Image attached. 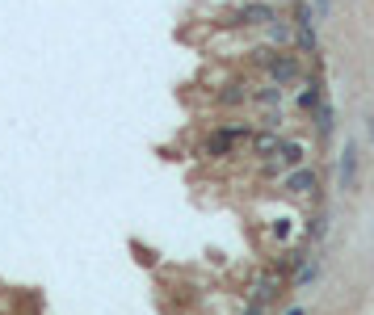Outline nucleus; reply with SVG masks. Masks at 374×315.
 <instances>
[{"label":"nucleus","mask_w":374,"mask_h":315,"mask_svg":"<svg viewBox=\"0 0 374 315\" xmlns=\"http://www.w3.org/2000/svg\"><path fill=\"white\" fill-rule=\"evenodd\" d=\"M286 315H307V311H303V307H290V311H286Z\"/></svg>","instance_id":"nucleus-14"},{"label":"nucleus","mask_w":374,"mask_h":315,"mask_svg":"<svg viewBox=\"0 0 374 315\" xmlns=\"http://www.w3.org/2000/svg\"><path fill=\"white\" fill-rule=\"evenodd\" d=\"M252 55H256V68L270 76L274 84H282V88L303 76V64H299L294 55H286V50H278V46H274V50H252Z\"/></svg>","instance_id":"nucleus-1"},{"label":"nucleus","mask_w":374,"mask_h":315,"mask_svg":"<svg viewBox=\"0 0 374 315\" xmlns=\"http://www.w3.org/2000/svg\"><path fill=\"white\" fill-rule=\"evenodd\" d=\"M366 139L374 143V110H370V118H366Z\"/></svg>","instance_id":"nucleus-13"},{"label":"nucleus","mask_w":374,"mask_h":315,"mask_svg":"<svg viewBox=\"0 0 374 315\" xmlns=\"http://www.w3.org/2000/svg\"><path fill=\"white\" fill-rule=\"evenodd\" d=\"M282 189H286V193H307V189H315V173L299 164V169L282 173Z\"/></svg>","instance_id":"nucleus-8"},{"label":"nucleus","mask_w":374,"mask_h":315,"mask_svg":"<svg viewBox=\"0 0 374 315\" xmlns=\"http://www.w3.org/2000/svg\"><path fill=\"white\" fill-rule=\"evenodd\" d=\"M315 278H319V260H315V256H311V260L303 256L299 265H294V278H290V286H294V290H303V286H307V282H315Z\"/></svg>","instance_id":"nucleus-9"},{"label":"nucleus","mask_w":374,"mask_h":315,"mask_svg":"<svg viewBox=\"0 0 374 315\" xmlns=\"http://www.w3.org/2000/svg\"><path fill=\"white\" fill-rule=\"evenodd\" d=\"M265 34H270V42H282V46L294 42V30H290V21H282V17H274L270 26H265Z\"/></svg>","instance_id":"nucleus-10"},{"label":"nucleus","mask_w":374,"mask_h":315,"mask_svg":"<svg viewBox=\"0 0 374 315\" xmlns=\"http://www.w3.org/2000/svg\"><path fill=\"white\" fill-rule=\"evenodd\" d=\"M270 155H278V160H270V173H290V169H299L307 160V147L299 139H278V147Z\"/></svg>","instance_id":"nucleus-5"},{"label":"nucleus","mask_w":374,"mask_h":315,"mask_svg":"<svg viewBox=\"0 0 374 315\" xmlns=\"http://www.w3.org/2000/svg\"><path fill=\"white\" fill-rule=\"evenodd\" d=\"M252 126H219L202 139V155H232L236 147H248Z\"/></svg>","instance_id":"nucleus-2"},{"label":"nucleus","mask_w":374,"mask_h":315,"mask_svg":"<svg viewBox=\"0 0 374 315\" xmlns=\"http://www.w3.org/2000/svg\"><path fill=\"white\" fill-rule=\"evenodd\" d=\"M290 5H294V21H290V30H294V46L307 50V55H315V50H319V38H315V9L303 5V0H290Z\"/></svg>","instance_id":"nucleus-3"},{"label":"nucleus","mask_w":374,"mask_h":315,"mask_svg":"<svg viewBox=\"0 0 374 315\" xmlns=\"http://www.w3.org/2000/svg\"><path fill=\"white\" fill-rule=\"evenodd\" d=\"M282 84H274V80H265L261 88H252L248 93V105H261V110H274V105H282Z\"/></svg>","instance_id":"nucleus-7"},{"label":"nucleus","mask_w":374,"mask_h":315,"mask_svg":"<svg viewBox=\"0 0 374 315\" xmlns=\"http://www.w3.org/2000/svg\"><path fill=\"white\" fill-rule=\"evenodd\" d=\"M215 101L219 105H248V88L244 84H227V93H219Z\"/></svg>","instance_id":"nucleus-11"},{"label":"nucleus","mask_w":374,"mask_h":315,"mask_svg":"<svg viewBox=\"0 0 374 315\" xmlns=\"http://www.w3.org/2000/svg\"><path fill=\"white\" fill-rule=\"evenodd\" d=\"M311 9H315V17H328L333 13V0H311Z\"/></svg>","instance_id":"nucleus-12"},{"label":"nucleus","mask_w":374,"mask_h":315,"mask_svg":"<svg viewBox=\"0 0 374 315\" xmlns=\"http://www.w3.org/2000/svg\"><path fill=\"white\" fill-rule=\"evenodd\" d=\"M278 17L274 5H265V0H248V5H240L236 13H227L223 26H236V30H252V26H270Z\"/></svg>","instance_id":"nucleus-4"},{"label":"nucleus","mask_w":374,"mask_h":315,"mask_svg":"<svg viewBox=\"0 0 374 315\" xmlns=\"http://www.w3.org/2000/svg\"><path fill=\"white\" fill-rule=\"evenodd\" d=\"M357 169H362L357 143H353V139H345V151H341V169H337V181H341V189H345V193H353V189H357Z\"/></svg>","instance_id":"nucleus-6"},{"label":"nucleus","mask_w":374,"mask_h":315,"mask_svg":"<svg viewBox=\"0 0 374 315\" xmlns=\"http://www.w3.org/2000/svg\"><path fill=\"white\" fill-rule=\"evenodd\" d=\"M265 5H290V0H265Z\"/></svg>","instance_id":"nucleus-15"}]
</instances>
